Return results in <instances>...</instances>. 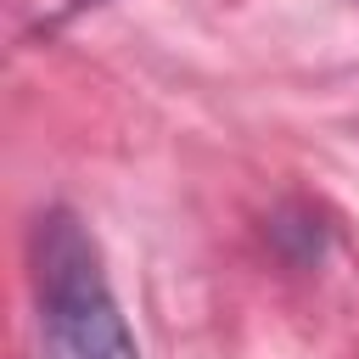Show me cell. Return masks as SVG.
Listing matches in <instances>:
<instances>
[{
	"mask_svg": "<svg viewBox=\"0 0 359 359\" xmlns=\"http://www.w3.org/2000/svg\"><path fill=\"white\" fill-rule=\"evenodd\" d=\"M34 286L45 359H140L135 337L112 303L95 241L73 213H50L34 230Z\"/></svg>",
	"mask_w": 359,
	"mask_h": 359,
	"instance_id": "1",
	"label": "cell"
}]
</instances>
